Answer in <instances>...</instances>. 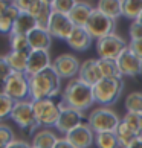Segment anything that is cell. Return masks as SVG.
I'll list each match as a JSON object with an SVG mask.
<instances>
[{
	"label": "cell",
	"instance_id": "2",
	"mask_svg": "<svg viewBox=\"0 0 142 148\" xmlns=\"http://www.w3.org/2000/svg\"><path fill=\"white\" fill-rule=\"evenodd\" d=\"M61 102L66 107L75 108L78 112H84L95 102L93 87L84 84L78 78L70 79L67 81V84L61 93Z\"/></svg>",
	"mask_w": 142,
	"mask_h": 148
},
{
	"label": "cell",
	"instance_id": "20",
	"mask_svg": "<svg viewBox=\"0 0 142 148\" xmlns=\"http://www.w3.org/2000/svg\"><path fill=\"white\" fill-rule=\"evenodd\" d=\"M58 140V136L49 128L38 130L37 133L32 136L31 145L34 148H54Z\"/></svg>",
	"mask_w": 142,
	"mask_h": 148
},
{
	"label": "cell",
	"instance_id": "43",
	"mask_svg": "<svg viewBox=\"0 0 142 148\" xmlns=\"http://www.w3.org/2000/svg\"><path fill=\"white\" fill-rule=\"evenodd\" d=\"M6 95V84L3 83V81H0V96Z\"/></svg>",
	"mask_w": 142,
	"mask_h": 148
},
{
	"label": "cell",
	"instance_id": "17",
	"mask_svg": "<svg viewBox=\"0 0 142 148\" xmlns=\"http://www.w3.org/2000/svg\"><path fill=\"white\" fill-rule=\"evenodd\" d=\"M92 41H93V38L89 35L86 28H76V26L72 31V34L69 35V38L66 40L67 46L76 52H86L92 46Z\"/></svg>",
	"mask_w": 142,
	"mask_h": 148
},
{
	"label": "cell",
	"instance_id": "44",
	"mask_svg": "<svg viewBox=\"0 0 142 148\" xmlns=\"http://www.w3.org/2000/svg\"><path fill=\"white\" fill-rule=\"evenodd\" d=\"M136 21H139V23L142 25V12H141V15H139V17H138V20H136Z\"/></svg>",
	"mask_w": 142,
	"mask_h": 148
},
{
	"label": "cell",
	"instance_id": "16",
	"mask_svg": "<svg viewBox=\"0 0 142 148\" xmlns=\"http://www.w3.org/2000/svg\"><path fill=\"white\" fill-rule=\"evenodd\" d=\"M78 79L90 87H93L95 84L99 83L102 79V75H101L99 66H98V60L89 58L81 63V67L78 72Z\"/></svg>",
	"mask_w": 142,
	"mask_h": 148
},
{
	"label": "cell",
	"instance_id": "42",
	"mask_svg": "<svg viewBox=\"0 0 142 148\" xmlns=\"http://www.w3.org/2000/svg\"><path fill=\"white\" fill-rule=\"evenodd\" d=\"M127 148H142V138H138V139H134L132 144H130Z\"/></svg>",
	"mask_w": 142,
	"mask_h": 148
},
{
	"label": "cell",
	"instance_id": "7",
	"mask_svg": "<svg viewBox=\"0 0 142 148\" xmlns=\"http://www.w3.org/2000/svg\"><path fill=\"white\" fill-rule=\"evenodd\" d=\"M128 45H125V40L112 32L110 35L107 37H102L99 40L95 41V47H96V53L99 58H107V60H116L119 57V53H121L125 47Z\"/></svg>",
	"mask_w": 142,
	"mask_h": 148
},
{
	"label": "cell",
	"instance_id": "38",
	"mask_svg": "<svg viewBox=\"0 0 142 148\" xmlns=\"http://www.w3.org/2000/svg\"><path fill=\"white\" fill-rule=\"evenodd\" d=\"M128 47H130V51H132L136 57L142 60V40L130 41V43H128Z\"/></svg>",
	"mask_w": 142,
	"mask_h": 148
},
{
	"label": "cell",
	"instance_id": "45",
	"mask_svg": "<svg viewBox=\"0 0 142 148\" xmlns=\"http://www.w3.org/2000/svg\"><path fill=\"white\" fill-rule=\"evenodd\" d=\"M32 148H34V147H32Z\"/></svg>",
	"mask_w": 142,
	"mask_h": 148
},
{
	"label": "cell",
	"instance_id": "6",
	"mask_svg": "<svg viewBox=\"0 0 142 148\" xmlns=\"http://www.w3.org/2000/svg\"><path fill=\"white\" fill-rule=\"evenodd\" d=\"M9 118L25 131H34L38 127L35 121V114H34V106H32L31 99L15 102Z\"/></svg>",
	"mask_w": 142,
	"mask_h": 148
},
{
	"label": "cell",
	"instance_id": "25",
	"mask_svg": "<svg viewBox=\"0 0 142 148\" xmlns=\"http://www.w3.org/2000/svg\"><path fill=\"white\" fill-rule=\"evenodd\" d=\"M122 17L136 21L142 12V0H121Z\"/></svg>",
	"mask_w": 142,
	"mask_h": 148
},
{
	"label": "cell",
	"instance_id": "35",
	"mask_svg": "<svg viewBox=\"0 0 142 148\" xmlns=\"http://www.w3.org/2000/svg\"><path fill=\"white\" fill-rule=\"evenodd\" d=\"M128 35H130V41L142 40V25L139 21H132V23H130Z\"/></svg>",
	"mask_w": 142,
	"mask_h": 148
},
{
	"label": "cell",
	"instance_id": "39",
	"mask_svg": "<svg viewBox=\"0 0 142 148\" xmlns=\"http://www.w3.org/2000/svg\"><path fill=\"white\" fill-rule=\"evenodd\" d=\"M6 148H32V145L23 139H14Z\"/></svg>",
	"mask_w": 142,
	"mask_h": 148
},
{
	"label": "cell",
	"instance_id": "21",
	"mask_svg": "<svg viewBox=\"0 0 142 148\" xmlns=\"http://www.w3.org/2000/svg\"><path fill=\"white\" fill-rule=\"evenodd\" d=\"M35 28H37V20L28 12H20L19 18L15 20V23H14V28H12L11 34L28 35L29 32H32Z\"/></svg>",
	"mask_w": 142,
	"mask_h": 148
},
{
	"label": "cell",
	"instance_id": "3",
	"mask_svg": "<svg viewBox=\"0 0 142 148\" xmlns=\"http://www.w3.org/2000/svg\"><path fill=\"white\" fill-rule=\"evenodd\" d=\"M124 90V78L122 76H113V78H102L98 84L93 86L95 102L102 107L115 104L122 95Z\"/></svg>",
	"mask_w": 142,
	"mask_h": 148
},
{
	"label": "cell",
	"instance_id": "40",
	"mask_svg": "<svg viewBox=\"0 0 142 148\" xmlns=\"http://www.w3.org/2000/svg\"><path fill=\"white\" fill-rule=\"evenodd\" d=\"M54 148H75V147L70 144L66 138H58V140H57V144H55Z\"/></svg>",
	"mask_w": 142,
	"mask_h": 148
},
{
	"label": "cell",
	"instance_id": "10",
	"mask_svg": "<svg viewBox=\"0 0 142 148\" xmlns=\"http://www.w3.org/2000/svg\"><path fill=\"white\" fill-rule=\"evenodd\" d=\"M81 63L72 53H61L52 61V69L61 79H75L78 78Z\"/></svg>",
	"mask_w": 142,
	"mask_h": 148
},
{
	"label": "cell",
	"instance_id": "12",
	"mask_svg": "<svg viewBox=\"0 0 142 148\" xmlns=\"http://www.w3.org/2000/svg\"><path fill=\"white\" fill-rule=\"evenodd\" d=\"M118 67H119V73L121 76H139L142 73V60L138 58L134 53L130 51V47L127 46L124 51L119 53V57L116 58Z\"/></svg>",
	"mask_w": 142,
	"mask_h": 148
},
{
	"label": "cell",
	"instance_id": "1",
	"mask_svg": "<svg viewBox=\"0 0 142 148\" xmlns=\"http://www.w3.org/2000/svg\"><path fill=\"white\" fill-rule=\"evenodd\" d=\"M61 90V78L49 67L34 76H29V99H54Z\"/></svg>",
	"mask_w": 142,
	"mask_h": 148
},
{
	"label": "cell",
	"instance_id": "9",
	"mask_svg": "<svg viewBox=\"0 0 142 148\" xmlns=\"http://www.w3.org/2000/svg\"><path fill=\"white\" fill-rule=\"evenodd\" d=\"M5 84H6V96L15 102L29 99V76L26 73L12 72L5 81Z\"/></svg>",
	"mask_w": 142,
	"mask_h": 148
},
{
	"label": "cell",
	"instance_id": "31",
	"mask_svg": "<svg viewBox=\"0 0 142 148\" xmlns=\"http://www.w3.org/2000/svg\"><path fill=\"white\" fill-rule=\"evenodd\" d=\"M122 121L134 131L138 138H142V114L139 113H125Z\"/></svg>",
	"mask_w": 142,
	"mask_h": 148
},
{
	"label": "cell",
	"instance_id": "15",
	"mask_svg": "<svg viewBox=\"0 0 142 148\" xmlns=\"http://www.w3.org/2000/svg\"><path fill=\"white\" fill-rule=\"evenodd\" d=\"M49 67H52V60H51V55H49V51H31L29 52L28 67H26V75L28 76H34Z\"/></svg>",
	"mask_w": 142,
	"mask_h": 148
},
{
	"label": "cell",
	"instance_id": "5",
	"mask_svg": "<svg viewBox=\"0 0 142 148\" xmlns=\"http://www.w3.org/2000/svg\"><path fill=\"white\" fill-rule=\"evenodd\" d=\"M34 106V114L38 127L51 128L55 127L61 113L60 104H57L54 99H40V101H32Z\"/></svg>",
	"mask_w": 142,
	"mask_h": 148
},
{
	"label": "cell",
	"instance_id": "14",
	"mask_svg": "<svg viewBox=\"0 0 142 148\" xmlns=\"http://www.w3.org/2000/svg\"><path fill=\"white\" fill-rule=\"evenodd\" d=\"M64 138L75 148H90L95 144V131L90 128V125L87 122H83L80 127L69 131Z\"/></svg>",
	"mask_w": 142,
	"mask_h": 148
},
{
	"label": "cell",
	"instance_id": "19",
	"mask_svg": "<svg viewBox=\"0 0 142 148\" xmlns=\"http://www.w3.org/2000/svg\"><path fill=\"white\" fill-rule=\"evenodd\" d=\"M93 9L95 8H92V5L87 2H76L73 9L69 12V18L76 28H84L86 23L89 21V17L93 12Z\"/></svg>",
	"mask_w": 142,
	"mask_h": 148
},
{
	"label": "cell",
	"instance_id": "22",
	"mask_svg": "<svg viewBox=\"0 0 142 148\" xmlns=\"http://www.w3.org/2000/svg\"><path fill=\"white\" fill-rule=\"evenodd\" d=\"M28 52H15L11 51L9 53L5 55V60L9 64V67L12 72L17 73H26V67H28Z\"/></svg>",
	"mask_w": 142,
	"mask_h": 148
},
{
	"label": "cell",
	"instance_id": "23",
	"mask_svg": "<svg viewBox=\"0 0 142 148\" xmlns=\"http://www.w3.org/2000/svg\"><path fill=\"white\" fill-rule=\"evenodd\" d=\"M19 15H20V11L15 8V5L12 2H11L9 8L6 9V12L0 17V34H9L11 35L14 23H15V20L19 18Z\"/></svg>",
	"mask_w": 142,
	"mask_h": 148
},
{
	"label": "cell",
	"instance_id": "29",
	"mask_svg": "<svg viewBox=\"0 0 142 148\" xmlns=\"http://www.w3.org/2000/svg\"><path fill=\"white\" fill-rule=\"evenodd\" d=\"M125 110L127 113L142 114V92H132L125 96Z\"/></svg>",
	"mask_w": 142,
	"mask_h": 148
},
{
	"label": "cell",
	"instance_id": "41",
	"mask_svg": "<svg viewBox=\"0 0 142 148\" xmlns=\"http://www.w3.org/2000/svg\"><path fill=\"white\" fill-rule=\"evenodd\" d=\"M9 5H11V2H5V0H0V17L6 12V9L9 8Z\"/></svg>",
	"mask_w": 142,
	"mask_h": 148
},
{
	"label": "cell",
	"instance_id": "26",
	"mask_svg": "<svg viewBox=\"0 0 142 148\" xmlns=\"http://www.w3.org/2000/svg\"><path fill=\"white\" fill-rule=\"evenodd\" d=\"M115 134H116V138L119 140V145H121V148H127L134 139H138V136L134 134V131L128 127L127 124L124 122V121H121L118 125V128L115 130Z\"/></svg>",
	"mask_w": 142,
	"mask_h": 148
},
{
	"label": "cell",
	"instance_id": "30",
	"mask_svg": "<svg viewBox=\"0 0 142 148\" xmlns=\"http://www.w3.org/2000/svg\"><path fill=\"white\" fill-rule=\"evenodd\" d=\"M9 43H11V51L15 52H31V46L28 41V35H9Z\"/></svg>",
	"mask_w": 142,
	"mask_h": 148
},
{
	"label": "cell",
	"instance_id": "8",
	"mask_svg": "<svg viewBox=\"0 0 142 148\" xmlns=\"http://www.w3.org/2000/svg\"><path fill=\"white\" fill-rule=\"evenodd\" d=\"M84 28H86L87 32H89V35L96 41L102 37H107V35L112 34L113 29H115V20L108 18L107 15H104L95 8Z\"/></svg>",
	"mask_w": 142,
	"mask_h": 148
},
{
	"label": "cell",
	"instance_id": "33",
	"mask_svg": "<svg viewBox=\"0 0 142 148\" xmlns=\"http://www.w3.org/2000/svg\"><path fill=\"white\" fill-rule=\"evenodd\" d=\"M14 104H15V101L11 99L9 96H6V95L0 96V121L11 116L12 108H14Z\"/></svg>",
	"mask_w": 142,
	"mask_h": 148
},
{
	"label": "cell",
	"instance_id": "4",
	"mask_svg": "<svg viewBox=\"0 0 142 148\" xmlns=\"http://www.w3.org/2000/svg\"><path fill=\"white\" fill-rule=\"evenodd\" d=\"M121 118L118 116L113 110L108 107H98L95 110H92L89 118H87V124L90 125V128L98 133H115V130L118 128Z\"/></svg>",
	"mask_w": 142,
	"mask_h": 148
},
{
	"label": "cell",
	"instance_id": "11",
	"mask_svg": "<svg viewBox=\"0 0 142 148\" xmlns=\"http://www.w3.org/2000/svg\"><path fill=\"white\" fill-rule=\"evenodd\" d=\"M58 104H60V108H61V113H60V118H58V122L55 125V128L60 133H63L66 136L69 131H72L76 127H80V125L84 122V113L75 110V108L66 107L63 102H58Z\"/></svg>",
	"mask_w": 142,
	"mask_h": 148
},
{
	"label": "cell",
	"instance_id": "34",
	"mask_svg": "<svg viewBox=\"0 0 142 148\" xmlns=\"http://www.w3.org/2000/svg\"><path fill=\"white\" fill-rule=\"evenodd\" d=\"M14 139L12 128L6 124H0V148H6Z\"/></svg>",
	"mask_w": 142,
	"mask_h": 148
},
{
	"label": "cell",
	"instance_id": "18",
	"mask_svg": "<svg viewBox=\"0 0 142 148\" xmlns=\"http://www.w3.org/2000/svg\"><path fill=\"white\" fill-rule=\"evenodd\" d=\"M28 41L31 46V51H49L52 45V35L47 32V29L37 28L28 34Z\"/></svg>",
	"mask_w": 142,
	"mask_h": 148
},
{
	"label": "cell",
	"instance_id": "37",
	"mask_svg": "<svg viewBox=\"0 0 142 148\" xmlns=\"http://www.w3.org/2000/svg\"><path fill=\"white\" fill-rule=\"evenodd\" d=\"M15 5V8H17L20 12H28L31 11V6H32V0H17V2H12Z\"/></svg>",
	"mask_w": 142,
	"mask_h": 148
},
{
	"label": "cell",
	"instance_id": "36",
	"mask_svg": "<svg viewBox=\"0 0 142 148\" xmlns=\"http://www.w3.org/2000/svg\"><path fill=\"white\" fill-rule=\"evenodd\" d=\"M12 73V70H11L9 64L6 63V60L5 57H0V81H6L9 78V75Z\"/></svg>",
	"mask_w": 142,
	"mask_h": 148
},
{
	"label": "cell",
	"instance_id": "28",
	"mask_svg": "<svg viewBox=\"0 0 142 148\" xmlns=\"http://www.w3.org/2000/svg\"><path fill=\"white\" fill-rule=\"evenodd\" d=\"M96 148H121L115 133H98L95 134Z\"/></svg>",
	"mask_w": 142,
	"mask_h": 148
},
{
	"label": "cell",
	"instance_id": "24",
	"mask_svg": "<svg viewBox=\"0 0 142 148\" xmlns=\"http://www.w3.org/2000/svg\"><path fill=\"white\" fill-rule=\"evenodd\" d=\"M96 9L112 20H116L119 17H122L121 0H101V2H98Z\"/></svg>",
	"mask_w": 142,
	"mask_h": 148
},
{
	"label": "cell",
	"instance_id": "32",
	"mask_svg": "<svg viewBox=\"0 0 142 148\" xmlns=\"http://www.w3.org/2000/svg\"><path fill=\"white\" fill-rule=\"evenodd\" d=\"M75 5H76L75 0H52L51 8H52V12L69 15V12L73 9Z\"/></svg>",
	"mask_w": 142,
	"mask_h": 148
},
{
	"label": "cell",
	"instance_id": "27",
	"mask_svg": "<svg viewBox=\"0 0 142 148\" xmlns=\"http://www.w3.org/2000/svg\"><path fill=\"white\" fill-rule=\"evenodd\" d=\"M99 66L102 78H113V76H121L116 60H107V58H96Z\"/></svg>",
	"mask_w": 142,
	"mask_h": 148
},
{
	"label": "cell",
	"instance_id": "13",
	"mask_svg": "<svg viewBox=\"0 0 142 148\" xmlns=\"http://www.w3.org/2000/svg\"><path fill=\"white\" fill-rule=\"evenodd\" d=\"M73 29H75V25L70 21L69 15L52 12L51 20H49V25H47V32L54 38H58V40L66 41L69 38V35L72 34Z\"/></svg>",
	"mask_w": 142,
	"mask_h": 148
}]
</instances>
